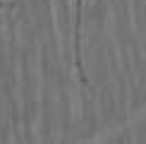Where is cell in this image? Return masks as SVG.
<instances>
[{
    "label": "cell",
    "instance_id": "cell-3",
    "mask_svg": "<svg viewBox=\"0 0 146 144\" xmlns=\"http://www.w3.org/2000/svg\"><path fill=\"white\" fill-rule=\"evenodd\" d=\"M15 3H17V5H19V3H22V0H15Z\"/></svg>",
    "mask_w": 146,
    "mask_h": 144
},
{
    "label": "cell",
    "instance_id": "cell-1",
    "mask_svg": "<svg viewBox=\"0 0 146 144\" xmlns=\"http://www.w3.org/2000/svg\"><path fill=\"white\" fill-rule=\"evenodd\" d=\"M82 24H84V0L72 3V63L79 82L89 87V75L84 67V55H82Z\"/></svg>",
    "mask_w": 146,
    "mask_h": 144
},
{
    "label": "cell",
    "instance_id": "cell-2",
    "mask_svg": "<svg viewBox=\"0 0 146 144\" xmlns=\"http://www.w3.org/2000/svg\"><path fill=\"white\" fill-rule=\"evenodd\" d=\"M15 0H0V10H7V7H15Z\"/></svg>",
    "mask_w": 146,
    "mask_h": 144
},
{
    "label": "cell",
    "instance_id": "cell-4",
    "mask_svg": "<svg viewBox=\"0 0 146 144\" xmlns=\"http://www.w3.org/2000/svg\"><path fill=\"white\" fill-rule=\"evenodd\" d=\"M0 24H3V22H0Z\"/></svg>",
    "mask_w": 146,
    "mask_h": 144
}]
</instances>
